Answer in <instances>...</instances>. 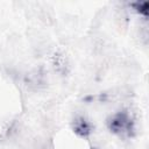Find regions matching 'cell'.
<instances>
[{
    "mask_svg": "<svg viewBox=\"0 0 149 149\" xmlns=\"http://www.w3.org/2000/svg\"><path fill=\"white\" fill-rule=\"evenodd\" d=\"M130 122H129V118L126 114H116L109 122V127L113 132L115 133H127L129 129Z\"/></svg>",
    "mask_w": 149,
    "mask_h": 149,
    "instance_id": "6da1fadb",
    "label": "cell"
}]
</instances>
